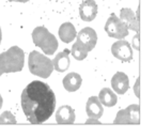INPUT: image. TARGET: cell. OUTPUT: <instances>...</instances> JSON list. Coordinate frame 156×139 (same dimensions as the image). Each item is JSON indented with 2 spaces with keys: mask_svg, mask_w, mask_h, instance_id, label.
<instances>
[{
  "mask_svg": "<svg viewBox=\"0 0 156 139\" xmlns=\"http://www.w3.org/2000/svg\"><path fill=\"white\" fill-rule=\"evenodd\" d=\"M120 18L124 22L128 30L136 31L138 33L139 31V22L135 16V13L129 8H123L120 12Z\"/></svg>",
  "mask_w": 156,
  "mask_h": 139,
  "instance_id": "cell-12",
  "label": "cell"
},
{
  "mask_svg": "<svg viewBox=\"0 0 156 139\" xmlns=\"http://www.w3.org/2000/svg\"><path fill=\"white\" fill-rule=\"evenodd\" d=\"M22 108L30 123H44L51 117L56 108L54 91L43 81H32L23 90Z\"/></svg>",
  "mask_w": 156,
  "mask_h": 139,
  "instance_id": "cell-1",
  "label": "cell"
},
{
  "mask_svg": "<svg viewBox=\"0 0 156 139\" xmlns=\"http://www.w3.org/2000/svg\"><path fill=\"white\" fill-rule=\"evenodd\" d=\"M98 3L94 0H85L79 5V15L85 22H92L98 15Z\"/></svg>",
  "mask_w": 156,
  "mask_h": 139,
  "instance_id": "cell-9",
  "label": "cell"
},
{
  "mask_svg": "<svg viewBox=\"0 0 156 139\" xmlns=\"http://www.w3.org/2000/svg\"><path fill=\"white\" fill-rule=\"evenodd\" d=\"M16 118L11 111L7 110L0 115V124H16Z\"/></svg>",
  "mask_w": 156,
  "mask_h": 139,
  "instance_id": "cell-19",
  "label": "cell"
},
{
  "mask_svg": "<svg viewBox=\"0 0 156 139\" xmlns=\"http://www.w3.org/2000/svg\"><path fill=\"white\" fill-rule=\"evenodd\" d=\"M9 1H16V2H27L29 0H9Z\"/></svg>",
  "mask_w": 156,
  "mask_h": 139,
  "instance_id": "cell-22",
  "label": "cell"
},
{
  "mask_svg": "<svg viewBox=\"0 0 156 139\" xmlns=\"http://www.w3.org/2000/svg\"><path fill=\"white\" fill-rule=\"evenodd\" d=\"M111 87L117 94L122 95V94L126 93V91L129 88L128 76L123 72H117L111 78Z\"/></svg>",
  "mask_w": 156,
  "mask_h": 139,
  "instance_id": "cell-10",
  "label": "cell"
},
{
  "mask_svg": "<svg viewBox=\"0 0 156 139\" xmlns=\"http://www.w3.org/2000/svg\"><path fill=\"white\" fill-rule=\"evenodd\" d=\"M1 40H2V33H1V28H0V44H1Z\"/></svg>",
  "mask_w": 156,
  "mask_h": 139,
  "instance_id": "cell-24",
  "label": "cell"
},
{
  "mask_svg": "<svg viewBox=\"0 0 156 139\" xmlns=\"http://www.w3.org/2000/svg\"><path fill=\"white\" fill-rule=\"evenodd\" d=\"M105 31L110 37L122 40L128 35V29L124 22L112 13L105 24Z\"/></svg>",
  "mask_w": 156,
  "mask_h": 139,
  "instance_id": "cell-5",
  "label": "cell"
},
{
  "mask_svg": "<svg viewBox=\"0 0 156 139\" xmlns=\"http://www.w3.org/2000/svg\"><path fill=\"white\" fill-rule=\"evenodd\" d=\"M76 37H77L76 43L80 47H83L87 52H91L95 47L96 42H98V34H96L95 30L92 29L91 27H86V28L81 29Z\"/></svg>",
  "mask_w": 156,
  "mask_h": 139,
  "instance_id": "cell-7",
  "label": "cell"
},
{
  "mask_svg": "<svg viewBox=\"0 0 156 139\" xmlns=\"http://www.w3.org/2000/svg\"><path fill=\"white\" fill-rule=\"evenodd\" d=\"M25 52L18 46H12L0 54V76L7 73L20 72L24 67Z\"/></svg>",
  "mask_w": 156,
  "mask_h": 139,
  "instance_id": "cell-2",
  "label": "cell"
},
{
  "mask_svg": "<svg viewBox=\"0 0 156 139\" xmlns=\"http://www.w3.org/2000/svg\"><path fill=\"white\" fill-rule=\"evenodd\" d=\"M83 83V78L78 73L72 72L69 73L66 76L63 78V86H64L65 90L69 92H75L77 91L81 86Z\"/></svg>",
  "mask_w": 156,
  "mask_h": 139,
  "instance_id": "cell-15",
  "label": "cell"
},
{
  "mask_svg": "<svg viewBox=\"0 0 156 139\" xmlns=\"http://www.w3.org/2000/svg\"><path fill=\"white\" fill-rule=\"evenodd\" d=\"M98 100L102 103V105L107 107H112L117 104L118 102V96L111 89L109 88H104L101 90L100 95H98Z\"/></svg>",
  "mask_w": 156,
  "mask_h": 139,
  "instance_id": "cell-17",
  "label": "cell"
},
{
  "mask_svg": "<svg viewBox=\"0 0 156 139\" xmlns=\"http://www.w3.org/2000/svg\"><path fill=\"white\" fill-rule=\"evenodd\" d=\"M69 54L71 50H69L67 48H65L63 52H59L55 59L52 60V64H54V70H56L57 72H65L67 69L69 67L71 61H69Z\"/></svg>",
  "mask_w": 156,
  "mask_h": 139,
  "instance_id": "cell-14",
  "label": "cell"
},
{
  "mask_svg": "<svg viewBox=\"0 0 156 139\" xmlns=\"http://www.w3.org/2000/svg\"><path fill=\"white\" fill-rule=\"evenodd\" d=\"M86 124H98V125H100V124H102V123H101V122L98 121V119H94V118H90L89 120H87V121H86Z\"/></svg>",
  "mask_w": 156,
  "mask_h": 139,
  "instance_id": "cell-20",
  "label": "cell"
},
{
  "mask_svg": "<svg viewBox=\"0 0 156 139\" xmlns=\"http://www.w3.org/2000/svg\"><path fill=\"white\" fill-rule=\"evenodd\" d=\"M111 52L117 59L122 62H129L133 59V50L129 43L124 40L115 42L111 46Z\"/></svg>",
  "mask_w": 156,
  "mask_h": 139,
  "instance_id": "cell-8",
  "label": "cell"
},
{
  "mask_svg": "<svg viewBox=\"0 0 156 139\" xmlns=\"http://www.w3.org/2000/svg\"><path fill=\"white\" fill-rule=\"evenodd\" d=\"M2 103H3L2 96H1V94H0V108H1V107H2Z\"/></svg>",
  "mask_w": 156,
  "mask_h": 139,
  "instance_id": "cell-23",
  "label": "cell"
},
{
  "mask_svg": "<svg viewBox=\"0 0 156 139\" xmlns=\"http://www.w3.org/2000/svg\"><path fill=\"white\" fill-rule=\"evenodd\" d=\"M139 112L140 108L139 105L133 104L122 109L117 113L113 123L115 124H139Z\"/></svg>",
  "mask_w": 156,
  "mask_h": 139,
  "instance_id": "cell-6",
  "label": "cell"
},
{
  "mask_svg": "<svg viewBox=\"0 0 156 139\" xmlns=\"http://www.w3.org/2000/svg\"><path fill=\"white\" fill-rule=\"evenodd\" d=\"M56 120L59 124H73L75 122V111L69 105H63L57 110Z\"/></svg>",
  "mask_w": 156,
  "mask_h": 139,
  "instance_id": "cell-11",
  "label": "cell"
},
{
  "mask_svg": "<svg viewBox=\"0 0 156 139\" xmlns=\"http://www.w3.org/2000/svg\"><path fill=\"white\" fill-rule=\"evenodd\" d=\"M86 111L89 118H94V119H100L103 116L104 109H103V105L100 102L98 98L96 96H91L89 98L86 105Z\"/></svg>",
  "mask_w": 156,
  "mask_h": 139,
  "instance_id": "cell-13",
  "label": "cell"
},
{
  "mask_svg": "<svg viewBox=\"0 0 156 139\" xmlns=\"http://www.w3.org/2000/svg\"><path fill=\"white\" fill-rule=\"evenodd\" d=\"M135 94L137 98H139V78H137L136 83H135Z\"/></svg>",
  "mask_w": 156,
  "mask_h": 139,
  "instance_id": "cell-21",
  "label": "cell"
},
{
  "mask_svg": "<svg viewBox=\"0 0 156 139\" xmlns=\"http://www.w3.org/2000/svg\"><path fill=\"white\" fill-rule=\"evenodd\" d=\"M28 66L31 74L42 77V78H48L54 71L52 61L47 58L45 55L35 52V50L29 54Z\"/></svg>",
  "mask_w": 156,
  "mask_h": 139,
  "instance_id": "cell-3",
  "label": "cell"
},
{
  "mask_svg": "<svg viewBox=\"0 0 156 139\" xmlns=\"http://www.w3.org/2000/svg\"><path fill=\"white\" fill-rule=\"evenodd\" d=\"M59 37L63 43H71L77 35L75 27L71 23H64L59 28Z\"/></svg>",
  "mask_w": 156,
  "mask_h": 139,
  "instance_id": "cell-16",
  "label": "cell"
},
{
  "mask_svg": "<svg viewBox=\"0 0 156 139\" xmlns=\"http://www.w3.org/2000/svg\"><path fill=\"white\" fill-rule=\"evenodd\" d=\"M71 54L73 55L74 58L78 61L83 60V59H86L88 56V52H86L83 47H80V46L78 45L77 43H74L73 47H72V49H71Z\"/></svg>",
  "mask_w": 156,
  "mask_h": 139,
  "instance_id": "cell-18",
  "label": "cell"
},
{
  "mask_svg": "<svg viewBox=\"0 0 156 139\" xmlns=\"http://www.w3.org/2000/svg\"><path fill=\"white\" fill-rule=\"evenodd\" d=\"M32 40L35 46L40 47L45 55H52L58 48V41L52 33L44 26H39L32 31Z\"/></svg>",
  "mask_w": 156,
  "mask_h": 139,
  "instance_id": "cell-4",
  "label": "cell"
}]
</instances>
